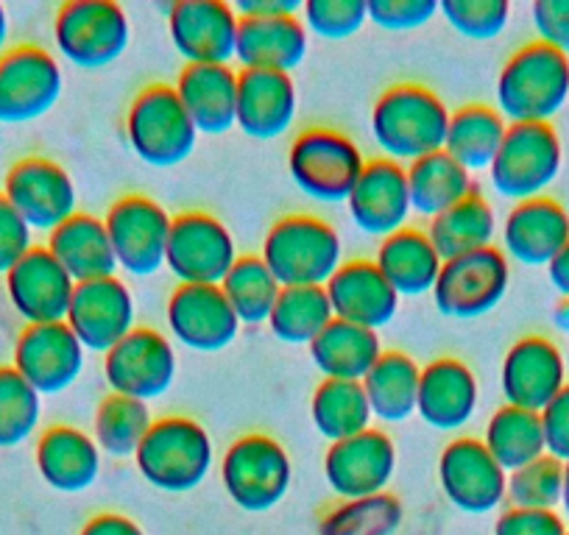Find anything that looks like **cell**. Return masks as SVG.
<instances>
[{
	"mask_svg": "<svg viewBox=\"0 0 569 535\" xmlns=\"http://www.w3.org/2000/svg\"><path fill=\"white\" fill-rule=\"evenodd\" d=\"M450 109L421 84H393L371 109V138L382 160L408 168L410 162L445 151Z\"/></svg>",
	"mask_w": 569,
	"mask_h": 535,
	"instance_id": "obj_1",
	"label": "cell"
},
{
	"mask_svg": "<svg viewBox=\"0 0 569 535\" xmlns=\"http://www.w3.org/2000/svg\"><path fill=\"white\" fill-rule=\"evenodd\" d=\"M497 112L513 123H550L569 107V57L528 42L508 57L497 75Z\"/></svg>",
	"mask_w": 569,
	"mask_h": 535,
	"instance_id": "obj_2",
	"label": "cell"
},
{
	"mask_svg": "<svg viewBox=\"0 0 569 535\" xmlns=\"http://www.w3.org/2000/svg\"><path fill=\"white\" fill-rule=\"evenodd\" d=\"M260 256L282 287H327L343 265V243L321 218L284 215L266 232Z\"/></svg>",
	"mask_w": 569,
	"mask_h": 535,
	"instance_id": "obj_3",
	"label": "cell"
},
{
	"mask_svg": "<svg viewBox=\"0 0 569 535\" xmlns=\"http://www.w3.org/2000/svg\"><path fill=\"white\" fill-rule=\"evenodd\" d=\"M137 472L162 494L196 491L216 463L212 438L196 418H154L149 435L134 452Z\"/></svg>",
	"mask_w": 569,
	"mask_h": 535,
	"instance_id": "obj_4",
	"label": "cell"
},
{
	"mask_svg": "<svg viewBox=\"0 0 569 535\" xmlns=\"http://www.w3.org/2000/svg\"><path fill=\"white\" fill-rule=\"evenodd\" d=\"M126 140L146 165L177 168L193 157L199 131L171 84H149L129 103Z\"/></svg>",
	"mask_w": 569,
	"mask_h": 535,
	"instance_id": "obj_5",
	"label": "cell"
},
{
	"mask_svg": "<svg viewBox=\"0 0 569 535\" xmlns=\"http://www.w3.org/2000/svg\"><path fill=\"white\" fill-rule=\"evenodd\" d=\"M366 165L360 145L338 129L302 131L288 151L293 184L319 204H347Z\"/></svg>",
	"mask_w": 569,
	"mask_h": 535,
	"instance_id": "obj_6",
	"label": "cell"
},
{
	"mask_svg": "<svg viewBox=\"0 0 569 535\" xmlns=\"http://www.w3.org/2000/svg\"><path fill=\"white\" fill-rule=\"evenodd\" d=\"M563 149L552 123H513L489 168L491 188L508 201L541 199L558 179Z\"/></svg>",
	"mask_w": 569,
	"mask_h": 535,
	"instance_id": "obj_7",
	"label": "cell"
},
{
	"mask_svg": "<svg viewBox=\"0 0 569 535\" xmlns=\"http://www.w3.org/2000/svg\"><path fill=\"white\" fill-rule=\"evenodd\" d=\"M293 463L271 435L251 433L232 441L221 457V483L229 499L246 513H266L291 491Z\"/></svg>",
	"mask_w": 569,
	"mask_h": 535,
	"instance_id": "obj_8",
	"label": "cell"
},
{
	"mask_svg": "<svg viewBox=\"0 0 569 535\" xmlns=\"http://www.w3.org/2000/svg\"><path fill=\"white\" fill-rule=\"evenodd\" d=\"M53 42L73 68H109L131 42L129 14L114 0H70L53 18Z\"/></svg>",
	"mask_w": 569,
	"mask_h": 535,
	"instance_id": "obj_9",
	"label": "cell"
},
{
	"mask_svg": "<svg viewBox=\"0 0 569 535\" xmlns=\"http://www.w3.org/2000/svg\"><path fill=\"white\" fill-rule=\"evenodd\" d=\"M508 285H511L508 256L497 245H489L475 254L447 260L430 296L436 310L447 319L475 321L500 307Z\"/></svg>",
	"mask_w": 569,
	"mask_h": 535,
	"instance_id": "obj_10",
	"label": "cell"
},
{
	"mask_svg": "<svg viewBox=\"0 0 569 535\" xmlns=\"http://www.w3.org/2000/svg\"><path fill=\"white\" fill-rule=\"evenodd\" d=\"M173 218L160 201L129 193L109 206L103 226L112 243L118 271L131 276H154L166 268L168 238Z\"/></svg>",
	"mask_w": 569,
	"mask_h": 535,
	"instance_id": "obj_11",
	"label": "cell"
},
{
	"mask_svg": "<svg viewBox=\"0 0 569 535\" xmlns=\"http://www.w3.org/2000/svg\"><path fill=\"white\" fill-rule=\"evenodd\" d=\"M240 260L232 232L210 212H182L173 218L166 268L179 285H216L227 280Z\"/></svg>",
	"mask_w": 569,
	"mask_h": 535,
	"instance_id": "obj_12",
	"label": "cell"
},
{
	"mask_svg": "<svg viewBox=\"0 0 569 535\" xmlns=\"http://www.w3.org/2000/svg\"><path fill=\"white\" fill-rule=\"evenodd\" d=\"M0 195L14 206L31 232L51 234L79 212V193L59 162L48 157H23L3 176Z\"/></svg>",
	"mask_w": 569,
	"mask_h": 535,
	"instance_id": "obj_13",
	"label": "cell"
},
{
	"mask_svg": "<svg viewBox=\"0 0 569 535\" xmlns=\"http://www.w3.org/2000/svg\"><path fill=\"white\" fill-rule=\"evenodd\" d=\"M64 75L57 57L40 46L0 53V123L23 125L46 118L59 103Z\"/></svg>",
	"mask_w": 569,
	"mask_h": 535,
	"instance_id": "obj_14",
	"label": "cell"
},
{
	"mask_svg": "<svg viewBox=\"0 0 569 535\" xmlns=\"http://www.w3.org/2000/svg\"><path fill=\"white\" fill-rule=\"evenodd\" d=\"M177 352L162 332L149 326H134L112 352L103 354V376L109 391L118 396L154 402L171 391L177 380Z\"/></svg>",
	"mask_w": 569,
	"mask_h": 535,
	"instance_id": "obj_15",
	"label": "cell"
},
{
	"mask_svg": "<svg viewBox=\"0 0 569 535\" xmlns=\"http://www.w3.org/2000/svg\"><path fill=\"white\" fill-rule=\"evenodd\" d=\"M439 483L452 507L469 516H486L506 502L508 474L483 441L456 438L441 450Z\"/></svg>",
	"mask_w": 569,
	"mask_h": 535,
	"instance_id": "obj_16",
	"label": "cell"
},
{
	"mask_svg": "<svg viewBox=\"0 0 569 535\" xmlns=\"http://www.w3.org/2000/svg\"><path fill=\"white\" fill-rule=\"evenodd\" d=\"M84 346L64 321L62 324L26 326L14 343L12 369L40 396H57V393L73 387L84 371Z\"/></svg>",
	"mask_w": 569,
	"mask_h": 535,
	"instance_id": "obj_17",
	"label": "cell"
},
{
	"mask_svg": "<svg viewBox=\"0 0 569 535\" xmlns=\"http://www.w3.org/2000/svg\"><path fill=\"white\" fill-rule=\"evenodd\" d=\"M397 474V446L382 430H366L355 438L330 444L325 455V480L341 499L355 502L386 494Z\"/></svg>",
	"mask_w": 569,
	"mask_h": 535,
	"instance_id": "obj_18",
	"label": "cell"
},
{
	"mask_svg": "<svg viewBox=\"0 0 569 535\" xmlns=\"http://www.w3.org/2000/svg\"><path fill=\"white\" fill-rule=\"evenodd\" d=\"M500 387L506 405L541 413L567 387V363L550 337L525 335L502 357Z\"/></svg>",
	"mask_w": 569,
	"mask_h": 535,
	"instance_id": "obj_19",
	"label": "cell"
},
{
	"mask_svg": "<svg viewBox=\"0 0 569 535\" xmlns=\"http://www.w3.org/2000/svg\"><path fill=\"white\" fill-rule=\"evenodd\" d=\"M240 18L223 0H177L168 34L188 64H229L238 48Z\"/></svg>",
	"mask_w": 569,
	"mask_h": 535,
	"instance_id": "obj_20",
	"label": "cell"
},
{
	"mask_svg": "<svg viewBox=\"0 0 569 535\" xmlns=\"http://www.w3.org/2000/svg\"><path fill=\"white\" fill-rule=\"evenodd\" d=\"M134 319L137 310L129 287L118 276H109V280L76 285L64 324L79 337L84 352L107 354L134 332Z\"/></svg>",
	"mask_w": 569,
	"mask_h": 535,
	"instance_id": "obj_21",
	"label": "cell"
},
{
	"mask_svg": "<svg viewBox=\"0 0 569 535\" xmlns=\"http://www.w3.org/2000/svg\"><path fill=\"white\" fill-rule=\"evenodd\" d=\"M7 296L26 326L62 324L73 302L76 282L51 256L46 245H34L7 276Z\"/></svg>",
	"mask_w": 569,
	"mask_h": 535,
	"instance_id": "obj_22",
	"label": "cell"
},
{
	"mask_svg": "<svg viewBox=\"0 0 569 535\" xmlns=\"http://www.w3.org/2000/svg\"><path fill=\"white\" fill-rule=\"evenodd\" d=\"M173 341L193 352H221L238 337L240 321L216 285H179L166 307Z\"/></svg>",
	"mask_w": 569,
	"mask_h": 535,
	"instance_id": "obj_23",
	"label": "cell"
},
{
	"mask_svg": "<svg viewBox=\"0 0 569 535\" xmlns=\"http://www.w3.org/2000/svg\"><path fill=\"white\" fill-rule=\"evenodd\" d=\"M347 206L349 218L363 234L380 240L397 234L399 229L408 226V218L413 212L405 168L382 157L371 160L347 199Z\"/></svg>",
	"mask_w": 569,
	"mask_h": 535,
	"instance_id": "obj_24",
	"label": "cell"
},
{
	"mask_svg": "<svg viewBox=\"0 0 569 535\" xmlns=\"http://www.w3.org/2000/svg\"><path fill=\"white\" fill-rule=\"evenodd\" d=\"M569 243V212L550 195L513 204L502 221V254L525 268H547Z\"/></svg>",
	"mask_w": 569,
	"mask_h": 535,
	"instance_id": "obj_25",
	"label": "cell"
},
{
	"mask_svg": "<svg viewBox=\"0 0 569 535\" xmlns=\"http://www.w3.org/2000/svg\"><path fill=\"white\" fill-rule=\"evenodd\" d=\"M478 376L461 360L439 357L421 369L416 413L427 427L441 433L463 430L478 411Z\"/></svg>",
	"mask_w": 569,
	"mask_h": 535,
	"instance_id": "obj_26",
	"label": "cell"
},
{
	"mask_svg": "<svg viewBox=\"0 0 569 535\" xmlns=\"http://www.w3.org/2000/svg\"><path fill=\"white\" fill-rule=\"evenodd\" d=\"M325 291L338 321L371 332H380L382 326L391 324L399 310V296L380 274L375 260L343 262Z\"/></svg>",
	"mask_w": 569,
	"mask_h": 535,
	"instance_id": "obj_27",
	"label": "cell"
},
{
	"mask_svg": "<svg viewBox=\"0 0 569 535\" xmlns=\"http://www.w3.org/2000/svg\"><path fill=\"white\" fill-rule=\"evenodd\" d=\"M297 84L291 75L266 70L238 73V125L251 140H279L297 120Z\"/></svg>",
	"mask_w": 569,
	"mask_h": 535,
	"instance_id": "obj_28",
	"label": "cell"
},
{
	"mask_svg": "<svg viewBox=\"0 0 569 535\" xmlns=\"http://www.w3.org/2000/svg\"><path fill=\"white\" fill-rule=\"evenodd\" d=\"M34 463L48 488L59 494H84L101 474V450L84 430L53 424L37 438Z\"/></svg>",
	"mask_w": 569,
	"mask_h": 535,
	"instance_id": "obj_29",
	"label": "cell"
},
{
	"mask_svg": "<svg viewBox=\"0 0 569 535\" xmlns=\"http://www.w3.org/2000/svg\"><path fill=\"white\" fill-rule=\"evenodd\" d=\"M173 90L199 134H227L238 120V70L229 64H188Z\"/></svg>",
	"mask_w": 569,
	"mask_h": 535,
	"instance_id": "obj_30",
	"label": "cell"
},
{
	"mask_svg": "<svg viewBox=\"0 0 569 535\" xmlns=\"http://www.w3.org/2000/svg\"><path fill=\"white\" fill-rule=\"evenodd\" d=\"M308 29L299 18L240 20L234 62L240 70L291 75L308 57Z\"/></svg>",
	"mask_w": 569,
	"mask_h": 535,
	"instance_id": "obj_31",
	"label": "cell"
},
{
	"mask_svg": "<svg viewBox=\"0 0 569 535\" xmlns=\"http://www.w3.org/2000/svg\"><path fill=\"white\" fill-rule=\"evenodd\" d=\"M46 249L76 285L109 280L118 274V260H114L107 226L101 218L90 215V212H76L70 221L53 229L48 234Z\"/></svg>",
	"mask_w": 569,
	"mask_h": 535,
	"instance_id": "obj_32",
	"label": "cell"
},
{
	"mask_svg": "<svg viewBox=\"0 0 569 535\" xmlns=\"http://www.w3.org/2000/svg\"><path fill=\"white\" fill-rule=\"evenodd\" d=\"M375 265L380 268V274L386 276V282L399 299H416L433 293L445 260L430 243L427 232L405 226L391 238L380 240Z\"/></svg>",
	"mask_w": 569,
	"mask_h": 535,
	"instance_id": "obj_33",
	"label": "cell"
},
{
	"mask_svg": "<svg viewBox=\"0 0 569 535\" xmlns=\"http://www.w3.org/2000/svg\"><path fill=\"white\" fill-rule=\"evenodd\" d=\"M308 352L325 380L363 382L386 349L377 332L332 319L330 326L310 343Z\"/></svg>",
	"mask_w": 569,
	"mask_h": 535,
	"instance_id": "obj_34",
	"label": "cell"
},
{
	"mask_svg": "<svg viewBox=\"0 0 569 535\" xmlns=\"http://www.w3.org/2000/svg\"><path fill=\"white\" fill-rule=\"evenodd\" d=\"M405 176H408L410 206L416 215L427 218V221H433L441 212L452 210L463 199L475 195L472 173L458 165L447 151H436L425 160L410 162L405 168Z\"/></svg>",
	"mask_w": 569,
	"mask_h": 535,
	"instance_id": "obj_35",
	"label": "cell"
},
{
	"mask_svg": "<svg viewBox=\"0 0 569 535\" xmlns=\"http://www.w3.org/2000/svg\"><path fill=\"white\" fill-rule=\"evenodd\" d=\"M421 369L405 352H382L375 369L360 382L371 416L382 424H402L416 413Z\"/></svg>",
	"mask_w": 569,
	"mask_h": 535,
	"instance_id": "obj_36",
	"label": "cell"
},
{
	"mask_svg": "<svg viewBox=\"0 0 569 535\" xmlns=\"http://www.w3.org/2000/svg\"><path fill=\"white\" fill-rule=\"evenodd\" d=\"M508 123L495 107L469 103L450 114L445 151L469 173L489 171L506 140Z\"/></svg>",
	"mask_w": 569,
	"mask_h": 535,
	"instance_id": "obj_37",
	"label": "cell"
},
{
	"mask_svg": "<svg viewBox=\"0 0 569 535\" xmlns=\"http://www.w3.org/2000/svg\"><path fill=\"white\" fill-rule=\"evenodd\" d=\"M430 243L436 245L441 260H456V256L475 254L480 249H489L497 234V215L483 195H469L452 210L441 212L425 229Z\"/></svg>",
	"mask_w": 569,
	"mask_h": 535,
	"instance_id": "obj_38",
	"label": "cell"
},
{
	"mask_svg": "<svg viewBox=\"0 0 569 535\" xmlns=\"http://www.w3.org/2000/svg\"><path fill=\"white\" fill-rule=\"evenodd\" d=\"M483 446L506 474L539 461L541 455H547L539 413L502 405L486 424Z\"/></svg>",
	"mask_w": 569,
	"mask_h": 535,
	"instance_id": "obj_39",
	"label": "cell"
},
{
	"mask_svg": "<svg viewBox=\"0 0 569 535\" xmlns=\"http://www.w3.org/2000/svg\"><path fill=\"white\" fill-rule=\"evenodd\" d=\"M310 418L319 435H325L330 444L355 438L371 430V422H375L363 385L343 380H325L316 387Z\"/></svg>",
	"mask_w": 569,
	"mask_h": 535,
	"instance_id": "obj_40",
	"label": "cell"
},
{
	"mask_svg": "<svg viewBox=\"0 0 569 535\" xmlns=\"http://www.w3.org/2000/svg\"><path fill=\"white\" fill-rule=\"evenodd\" d=\"M221 293L227 296L232 313L238 315L240 326H257L268 324L282 285L268 271L260 254H246L234 262L227 280L221 282Z\"/></svg>",
	"mask_w": 569,
	"mask_h": 535,
	"instance_id": "obj_41",
	"label": "cell"
},
{
	"mask_svg": "<svg viewBox=\"0 0 569 535\" xmlns=\"http://www.w3.org/2000/svg\"><path fill=\"white\" fill-rule=\"evenodd\" d=\"M151 424L154 418H151V407L146 402L109 393L101 398L96 418H92V441L101 455L107 452L109 457H134L142 438L149 435Z\"/></svg>",
	"mask_w": 569,
	"mask_h": 535,
	"instance_id": "obj_42",
	"label": "cell"
},
{
	"mask_svg": "<svg viewBox=\"0 0 569 535\" xmlns=\"http://www.w3.org/2000/svg\"><path fill=\"white\" fill-rule=\"evenodd\" d=\"M336 319L325 287H282L268 319L273 335L291 346H310Z\"/></svg>",
	"mask_w": 569,
	"mask_h": 535,
	"instance_id": "obj_43",
	"label": "cell"
},
{
	"mask_svg": "<svg viewBox=\"0 0 569 535\" xmlns=\"http://www.w3.org/2000/svg\"><path fill=\"white\" fill-rule=\"evenodd\" d=\"M40 393L12 365H0V450L23 446L40 430Z\"/></svg>",
	"mask_w": 569,
	"mask_h": 535,
	"instance_id": "obj_44",
	"label": "cell"
},
{
	"mask_svg": "<svg viewBox=\"0 0 569 535\" xmlns=\"http://www.w3.org/2000/svg\"><path fill=\"white\" fill-rule=\"evenodd\" d=\"M563 496V463L550 455L508 474V507L522 511H556Z\"/></svg>",
	"mask_w": 569,
	"mask_h": 535,
	"instance_id": "obj_45",
	"label": "cell"
},
{
	"mask_svg": "<svg viewBox=\"0 0 569 535\" xmlns=\"http://www.w3.org/2000/svg\"><path fill=\"white\" fill-rule=\"evenodd\" d=\"M402 522V505L393 496L377 494L347 502L325 522V535H388Z\"/></svg>",
	"mask_w": 569,
	"mask_h": 535,
	"instance_id": "obj_46",
	"label": "cell"
},
{
	"mask_svg": "<svg viewBox=\"0 0 569 535\" xmlns=\"http://www.w3.org/2000/svg\"><path fill=\"white\" fill-rule=\"evenodd\" d=\"M439 12L447 26L461 37L489 42L508 29L511 3L508 0H441Z\"/></svg>",
	"mask_w": 569,
	"mask_h": 535,
	"instance_id": "obj_47",
	"label": "cell"
},
{
	"mask_svg": "<svg viewBox=\"0 0 569 535\" xmlns=\"http://www.w3.org/2000/svg\"><path fill=\"white\" fill-rule=\"evenodd\" d=\"M302 23L308 34L321 40H349L369 23L366 0H308L302 7Z\"/></svg>",
	"mask_w": 569,
	"mask_h": 535,
	"instance_id": "obj_48",
	"label": "cell"
},
{
	"mask_svg": "<svg viewBox=\"0 0 569 535\" xmlns=\"http://www.w3.org/2000/svg\"><path fill=\"white\" fill-rule=\"evenodd\" d=\"M366 7H369V23L391 34L425 29L439 14L436 0H369Z\"/></svg>",
	"mask_w": 569,
	"mask_h": 535,
	"instance_id": "obj_49",
	"label": "cell"
},
{
	"mask_svg": "<svg viewBox=\"0 0 569 535\" xmlns=\"http://www.w3.org/2000/svg\"><path fill=\"white\" fill-rule=\"evenodd\" d=\"M34 245V232L29 223L0 195V276H7Z\"/></svg>",
	"mask_w": 569,
	"mask_h": 535,
	"instance_id": "obj_50",
	"label": "cell"
},
{
	"mask_svg": "<svg viewBox=\"0 0 569 535\" xmlns=\"http://www.w3.org/2000/svg\"><path fill=\"white\" fill-rule=\"evenodd\" d=\"M536 42L569 57V0H536L530 7Z\"/></svg>",
	"mask_w": 569,
	"mask_h": 535,
	"instance_id": "obj_51",
	"label": "cell"
},
{
	"mask_svg": "<svg viewBox=\"0 0 569 535\" xmlns=\"http://www.w3.org/2000/svg\"><path fill=\"white\" fill-rule=\"evenodd\" d=\"M495 535H567L561 513L508 507L495 524Z\"/></svg>",
	"mask_w": 569,
	"mask_h": 535,
	"instance_id": "obj_52",
	"label": "cell"
},
{
	"mask_svg": "<svg viewBox=\"0 0 569 535\" xmlns=\"http://www.w3.org/2000/svg\"><path fill=\"white\" fill-rule=\"evenodd\" d=\"M541 430H545L547 455L561 461L563 466L569 463V382L550 405L539 413Z\"/></svg>",
	"mask_w": 569,
	"mask_h": 535,
	"instance_id": "obj_53",
	"label": "cell"
},
{
	"mask_svg": "<svg viewBox=\"0 0 569 535\" xmlns=\"http://www.w3.org/2000/svg\"><path fill=\"white\" fill-rule=\"evenodd\" d=\"M305 3L299 0H238L234 3V12H238L240 20L251 18H299L302 14Z\"/></svg>",
	"mask_w": 569,
	"mask_h": 535,
	"instance_id": "obj_54",
	"label": "cell"
},
{
	"mask_svg": "<svg viewBox=\"0 0 569 535\" xmlns=\"http://www.w3.org/2000/svg\"><path fill=\"white\" fill-rule=\"evenodd\" d=\"M81 535H146L140 529V524L131 522L129 516H120V513H98L90 522L84 524Z\"/></svg>",
	"mask_w": 569,
	"mask_h": 535,
	"instance_id": "obj_55",
	"label": "cell"
},
{
	"mask_svg": "<svg viewBox=\"0 0 569 535\" xmlns=\"http://www.w3.org/2000/svg\"><path fill=\"white\" fill-rule=\"evenodd\" d=\"M547 276H550L552 291H558L561 299H569V243L563 245L561 254L547 265Z\"/></svg>",
	"mask_w": 569,
	"mask_h": 535,
	"instance_id": "obj_56",
	"label": "cell"
},
{
	"mask_svg": "<svg viewBox=\"0 0 569 535\" xmlns=\"http://www.w3.org/2000/svg\"><path fill=\"white\" fill-rule=\"evenodd\" d=\"M552 326H556L561 335H569V299H561V302L552 307Z\"/></svg>",
	"mask_w": 569,
	"mask_h": 535,
	"instance_id": "obj_57",
	"label": "cell"
},
{
	"mask_svg": "<svg viewBox=\"0 0 569 535\" xmlns=\"http://www.w3.org/2000/svg\"><path fill=\"white\" fill-rule=\"evenodd\" d=\"M9 51V14L7 9H3V3H0V53Z\"/></svg>",
	"mask_w": 569,
	"mask_h": 535,
	"instance_id": "obj_58",
	"label": "cell"
},
{
	"mask_svg": "<svg viewBox=\"0 0 569 535\" xmlns=\"http://www.w3.org/2000/svg\"><path fill=\"white\" fill-rule=\"evenodd\" d=\"M561 507H563V516L569 518V463L563 466V496H561Z\"/></svg>",
	"mask_w": 569,
	"mask_h": 535,
	"instance_id": "obj_59",
	"label": "cell"
},
{
	"mask_svg": "<svg viewBox=\"0 0 569 535\" xmlns=\"http://www.w3.org/2000/svg\"><path fill=\"white\" fill-rule=\"evenodd\" d=\"M567 535H569V529H567Z\"/></svg>",
	"mask_w": 569,
	"mask_h": 535,
	"instance_id": "obj_60",
	"label": "cell"
}]
</instances>
